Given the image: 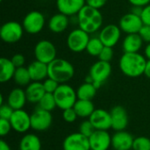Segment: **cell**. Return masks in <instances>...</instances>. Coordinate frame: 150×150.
I'll return each instance as SVG.
<instances>
[{"mask_svg":"<svg viewBox=\"0 0 150 150\" xmlns=\"http://www.w3.org/2000/svg\"><path fill=\"white\" fill-rule=\"evenodd\" d=\"M144 55L148 60H150V43H148L144 48Z\"/></svg>","mask_w":150,"mask_h":150,"instance_id":"46","label":"cell"},{"mask_svg":"<svg viewBox=\"0 0 150 150\" xmlns=\"http://www.w3.org/2000/svg\"><path fill=\"white\" fill-rule=\"evenodd\" d=\"M19 150H41L40 139L34 134H25L18 144Z\"/></svg>","mask_w":150,"mask_h":150,"instance_id":"26","label":"cell"},{"mask_svg":"<svg viewBox=\"0 0 150 150\" xmlns=\"http://www.w3.org/2000/svg\"><path fill=\"white\" fill-rule=\"evenodd\" d=\"M98 89L92 83L84 82L76 90V95L78 99L83 100H92L97 94Z\"/></svg>","mask_w":150,"mask_h":150,"instance_id":"28","label":"cell"},{"mask_svg":"<svg viewBox=\"0 0 150 150\" xmlns=\"http://www.w3.org/2000/svg\"><path fill=\"white\" fill-rule=\"evenodd\" d=\"M38 107H40L43 110L48 111V112L54 111L57 107L54 94L46 92L45 95L42 97V98L38 103Z\"/></svg>","mask_w":150,"mask_h":150,"instance_id":"31","label":"cell"},{"mask_svg":"<svg viewBox=\"0 0 150 150\" xmlns=\"http://www.w3.org/2000/svg\"><path fill=\"white\" fill-rule=\"evenodd\" d=\"M43 87L44 90L47 93H54V91H56V89L58 88V86L60 85V83L58 82H56L55 80H54L51 77H47V79H45L43 82Z\"/></svg>","mask_w":150,"mask_h":150,"instance_id":"34","label":"cell"},{"mask_svg":"<svg viewBox=\"0 0 150 150\" xmlns=\"http://www.w3.org/2000/svg\"><path fill=\"white\" fill-rule=\"evenodd\" d=\"M13 80L15 83L19 87H26L32 82L28 69L24 66L17 68L13 76Z\"/></svg>","mask_w":150,"mask_h":150,"instance_id":"29","label":"cell"},{"mask_svg":"<svg viewBox=\"0 0 150 150\" xmlns=\"http://www.w3.org/2000/svg\"><path fill=\"white\" fill-rule=\"evenodd\" d=\"M33 54L35 60L49 64L57 58V49L52 41L48 40H40L34 46Z\"/></svg>","mask_w":150,"mask_h":150,"instance_id":"8","label":"cell"},{"mask_svg":"<svg viewBox=\"0 0 150 150\" xmlns=\"http://www.w3.org/2000/svg\"><path fill=\"white\" fill-rule=\"evenodd\" d=\"M24 32L22 24L18 21L10 20L2 25L0 28V38L7 44H14L22 39Z\"/></svg>","mask_w":150,"mask_h":150,"instance_id":"5","label":"cell"},{"mask_svg":"<svg viewBox=\"0 0 150 150\" xmlns=\"http://www.w3.org/2000/svg\"><path fill=\"white\" fill-rule=\"evenodd\" d=\"M77 25L89 34L95 33L103 27V15L100 10L85 5L76 15Z\"/></svg>","mask_w":150,"mask_h":150,"instance_id":"2","label":"cell"},{"mask_svg":"<svg viewBox=\"0 0 150 150\" xmlns=\"http://www.w3.org/2000/svg\"><path fill=\"white\" fill-rule=\"evenodd\" d=\"M148 59L141 53H124L119 61L121 72L132 78L144 75Z\"/></svg>","mask_w":150,"mask_h":150,"instance_id":"1","label":"cell"},{"mask_svg":"<svg viewBox=\"0 0 150 150\" xmlns=\"http://www.w3.org/2000/svg\"><path fill=\"white\" fill-rule=\"evenodd\" d=\"M14 111L15 110L12 107H11L7 103L1 105H0V119L10 120Z\"/></svg>","mask_w":150,"mask_h":150,"instance_id":"37","label":"cell"},{"mask_svg":"<svg viewBox=\"0 0 150 150\" xmlns=\"http://www.w3.org/2000/svg\"><path fill=\"white\" fill-rule=\"evenodd\" d=\"M25 91L27 102L31 104H38L46 93L42 82H31Z\"/></svg>","mask_w":150,"mask_h":150,"instance_id":"24","label":"cell"},{"mask_svg":"<svg viewBox=\"0 0 150 150\" xmlns=\"http://www.w3.org/2000/svg\"><path fill=\"white\" fill-rule=\"evenodd\" d=\"M0 1H3V0H0Z\"/></svg>","mask_w":150,"mask_h":150,"instance_id":"48","label":"cell"},{"mask_svg":"<svg viewBox=\"0 0 150 150\" xmlns=\"http://www.w3.org/2000/svg\"><path fill=\"white\" fill-rule=\"evenodd\" d=\"M75 75L72 63L62 58H56L48 64V77L61 83H68Z\"/></svg>","mask_w":150,"mask_h":150,"instance_id":"3","label":"cell"},{"mask_svg":"<svg viewBox=\"0 0 150 150\" xmlns=\"http://www.w3.org/2000/svg\"><path fill=\"white\" fill-rule=\"evenodd\" d=\"M144 75H145L148 78H149L150 79V60H148V62H147Z\"/></svg>","mask_w":150,"mask_h":150,"instance_id":"47","label":"cell"},{"mask_svg":"<svg viewBox=\"0 0 150 150\" xmlns=\"http://www.w3.org/2000/svg\"><path fill=\"white\" fill-rule=\"evenodd\" d=\"M16 69L11 59L2 57L0 59V82L4 83L13 79Z\"/></svg>","mask_w":150,"mask_h":150,"instance_id":"25","label":"cell"},{"mask_svg":"<svg viewBox=\"0 0 150 150\" xmlns=\"http://www.w3.org/2000/svg\"><path fill=\"white\" fill-rule=\"evenodd\" d=\"M11 61L15 65L16 68L23 67L25 63V58L22 54H15L11 56Z\"/></svg>","mask_w":150,"mask_h":150,"instance_id":"39","label":"cell"},{"mask_svg":"<svg viewBox=\"0 0 150 150\" xmlns=\"http://www.w3.org/2000/svg\"><path fill=\"white\" fill-rule=\"evenodd\" d=\"M27 102L25 91L21 87H17L12 89L7 97V104L12 107L14 110L23 109Z\"/></svg>","mask_w":150,"mask_h":150,"instance_id":"22","label":"cell"},{"mask_svg":"<svg viewBox=\"0 0 150 150\" xmlns=\"http://www.w3.org/2000/svg\"><path fill=\"white\" fill-rule=\"evenodd\" d=\"M89 142L91 150H108L112 147V135L105 130H95Z\"/></svg>","mask_w":150,"mask_h":150,"instance_id":"15","label":"cell"},{"mask_svg":"<svg viewBox=\"0 0 150 150\" xmlns=\"http://www.w3.org/2000/svg\"><path fill=\"white\" fill-rule=\"evenodd\" d=\"M11 129L12 127L9 120L0 119V135L2 137H4L5 135L9 134Z\"/></svg>","mask_w":150,"mask_h":150,"instance_id":"38","label":"cell"},{"mask_svg":"<svg viewBox=\"0 0 150 150\" xmlns=\"http://www.w3.org/2000/svg\"><path fill=\"white\" fill-rule=\"evenodd\" d=\"M96 129L94 128L93 125L91 124V122L90 121V120H83L81 124H80V127H79V132L85 135L86 137H90L95 131Z\"/></svg>","mask_w":150,"mask_h":150,"instance_id":"33","label":"cell"},{"mask_svg":"<svg viewBox=\"0 0 150 150\" xmlns=\"http://www.w3.org/2000/svg\"><path fill=\"white\" fill-rule=\"evenodd\" d=\"M62 118L64 121H66L67 123H74L77 120L78 116L75 109L72 107L62 111Z\"/></svg>","mask_w":150,"mask_h":150,"instance_id":"35","label":"cell"},{"mask_svg":"<svg viewBox=\"0 0 150 150\" xmlns=\"http://www.w3.org/2000/svg\"><path fill=\"white\" fill-rule=\"evenodd\" d=\"M9 120L12 130L18 134H25L31 128V114L23 109L15 110Z\"/></svg>","mask_w":150,"mask_h":150,"instance_id":"13","label":"cell"},{"mask_svg":"<svg viewBox=\"0 0 150 150\" xmlns=\"http://www.w3.org/2000/svg\"><path fill=\"white\" fill-rule=\"evenodd\" d=\"M143 25L144 24L141 16L136 15L131 11L123 15L119 21L120 28L126 34L139 33Z\"/></svg>","mask_w":150,"mask_h":150,"instance_id":"12","label":"cell"},{"mask_svg":"<svg viewBox=\"0 0 150 150\" xmlns=\"http://www.w3.org/2000/svg\"><path fill=\"white\" fill-rule=\"evenodd\" d=\"M104 47H105V46H104L103 42L100 40V39L98 38V37H91L88 42V45L86 47L85 51L91 56L98 57V55L100 54V53Z\"/></svg>","mask_w":150,"mask_h":150,"instance_id":"30","label":"cell"},{"mask_svg":"<svg viewBox=\"0 0 150 150\" xmlns=\"http://www.w3.org/2000/svg\"><path fill=\"white\" fill-rule=\"evenodd\" d=\"M69 17L58 12L54 14L47 22L48 29L54 33H62L67 30L70 24Z\"/></svg>","mask_w":150,"mask_h":150,"instance_id":"20","label":"cell"},{"mask_svg":"<svg viewBox=\"0 0 150 150\" xmlns=\"http://www.w3.org/2000/svg\"><path fill=\"white\" fill-rule=\"evenodd\" d=\"M91 34L77 27L70 31L67 36L66 44L68 48L73 53H82L86 50V47L91 39Z\"/></svg>","mask_w":150,"mask_h":150,"instance_id":"6","label":"cell"},{"mask_svg":"<svg viewBox=\"0 0 150 150\" xmlns=\"http://www.w3.org/2000/svg\"><path fill=\"white\" fill-rule=\"evenodd\" d=\"M56 105L61 110L72 108L77 98L76 91L68 83H61L54 93Z\"/></svg>","mask_w":150,"mask_h":150,"instance_id":"4","label":"cell"},{"mask_svg":"<svg viewBox=\"0 0 150 150\" xmlns=\"http://www.w3.org/2000/svg\"><path fill=\"white\" fill-rule=\"evenodd\" d=\"M73 108L77 113V116L82 119H89L95 111V106L91 100L77 99Z\"/></svg>","mask_w":150,"mask_h":150,"instance_id":"27","label":"cell"},{"mask_svg":"<svg viewBox=\"0 0 150 150\" xmlns=\"http://www.w3.org/2000/svg\"><path fill=\"white\" fill-rule=\"evenodd\" d=\"M112 117V128L115 131H123L128 125V115L127 110L121 105H116L110 111Z\"/></svg>","mask_w":150,"mask_h":150,"instance_id":"18","label":"cell"},{"mask_svg":"<svg viewBox=\"0 0 150 150\" xmlns=\"http://www.w3.org/2000/svg\"><path fill=\"white\" fill-rule=\"evenodd\" d=\"M85 1H86L87 5L100 10L106 4L108 0H85Z\"/></svg>","mask_w":150,"mask_h":150,"instance_id":"42","label":"cell"},{"mask_svg":"<svg viewBox=\"0 0 150 150\" xmlns=\"http://www.w3.org/2000/svg\"><path fill=\"white\" fill-rule=\"evenodd\" d=\"M0 150H11L10 146L8 145V143L6 142H4V140L0 141Z\"/></svg>","mask_w":150,"mask_h":150,"instance_id":"45","label":"cell"},{"mask_svg":"<svg viewBox=\"0 0 150 150\" xmlns=\"http://www.w3.org/2000/svg\"><path fill=\"white\" fill-rule=\"evenodd\" d=\"M139 34L144 42H146L147 44L150 43V25H143V26L139 32Z\"/></svg>","mask_w":150,"mask_h":150,"instance_id":"40","label":"cell"},{"mask_svg":"<svg viewBox=\"0 0 150 150\" xmlns=\"http://www.w3.org/2000/svg\"><path fill=\"white\" fill-rule=\"evenodd\" d=\"M134 141V138L130 133L125 130L118 131L112 136V147L114 150H131Z\"/></svg>","mask_w":150,"mask_h":150,"instance_id":"19","label":"cell"},{"mask_svg":"<svg viewBox=\"0 0 150 150\" xmlns=\"http://www.w3.org/2000/svg\"><path fill=\"white\" fill-rule=\"evenodd\" d=\"M121 33L122 31L120 28L119 25L108 24L100 29L98 36L103 42L105 47H114L120 42Z\"/></svg>","mask_w":150,"mask_h":150,"instance_id":"11","label":"cell"},{"mask_svg":"<svg viewBox=\"0 0 150 150\" xmlns=\"http://www.w3.org/2000/svg\"><path fill=\"white\" fill-rule=\"evenodd\" d=\"M89 120L96 130L108 131L110 128H112L111 113L110 112H107L104 109H95V111L90 116Z\"/></svg>","mask_w":150,"mask_h":150,"instance_id":"16","label":"cell"},{"mask_svg":"<svg viewBox=\"0 0 150 150\" xmlns=\"http://www.w3.org/2000/svg\"><path fill=\"white\" fill-rule=\"evenodd\" d=\"M85 5V0H56L58 11L69 18L76 16Z\"/></svg>","mask_w":150,"mask_h":150,"instance_id":"17","label":"cell"},{"mask_svg":"<svg viewBox=\"0 0 150 150\" xmlns=\"http://www.w3.org/2000/svg\"><path fill=\"white\" fill-rule=\"evenodd\" d=\"M133 150H150V140L145 136L134 138Z\"/></svg>","mask_w":150,"mask_h":150,"instance_id":"32","label":"cell"},{"mask_svg":"<svg viewBox=\"0 0 150 150\" xmlns=\"http://www.w3.org/2000/svg\"><path fill=\"white\" fill-rule=\"evenodd\" d=\"M63 150H91L89 138L80 132L69 134L62 142Z\"/></svg>","mask_w":150,"mask_h":150,"instance_id":"14","label":"cell"},{"mask_svg":"<svg viewBox=\"0 0 150 150\" xmlns=\"http://www.w3.org/2000/svg\"><path fill=\"white\" fill-rule=\"evenodd\" d=\"M51 112L37 107L31 114V128L36 132L47 131L52 125Z\"/></svg>","mask_w":150,"mask_h":150,"instance_id":"10","label":"cell"},{"mask_svg":"<svg viewBox=\"0 0 150 150\" xmlns=\"http://www.w3.org/2000/svg\"><path fill=\"white\" fill-rule=\"evenodd\" d=\"M27 69L32 82H43L48 77V64L35 60L28 65Z\"/></svg>","mask_w":150,"mask_h":150,"instance_id":"21","label":"cell"},{"mask_svg":"<svg viewBox=\"0 0 150 150\" xmlns=\"http://www.w3.org/2000/svg\"><path fill=\"white\" fill-rule=\"evenodd\" d=\"M143 40L139 33L127 34L122 41V49L124 53H140L143 47Z\"/></svg>","mask_w":150,"mask_h":150,"instance_id":"23","label":"cell"},{"mask_svg":"<svg viewBox=\"0 0 150 150\" xmlns=\"http://www.w3.org/2000/svg\"><path fill=\"white\" fill-rule=\"evenodd\" d=\"M132 6H140L144 7L150 4V0H128Z\"/></svg>","mask_w":150,"mask_h":150,"instance_id":"43","label":"cell"},{"mask_svg":"<svg viewBox=\"0 0 150 150\" xmlns=\"http://www.w3.org/2000/svg\"><path fill=\"white\" fill-rule=\"evenodd\" d=\"M113 47H105L103 48V50L101 51L100 54L98 55V60L103 61V62H111V61L113 58Z\"/></svg>","mask_w":150,"mask_h":150,"instance_id":"36","label":"cell"},{"mask_svg":"<svg viewBox=\"0 0 150 150\" xmlns=\"http://www.w3.org/2000/svg\"><path fill=\"white\" fill-rule=\"evenodd\" d=\"M112 71V68L110 62L98 60L91 66L88 75L92 78L93 84L98 90L110 77Z\"/></svg>","mask_w":150,"mask_h":150,"instance_id":"7","label":"cell"},{"mask_svg":"<svg viewBox=\"0 0 150 150\" xmlns=\"http://www.w3.org/2000/svg\"><path fill=\"white\" fill-rule=\"evenodd\" d=\"M21 24L25 33L37 34L43 30L46 25V18L41 11H32L25 14Z\"/></svg>","mask_w":150,"mask_h":150,"instance_id":"9","label":"cell"},{"mask_svg":"<svg viewBox=\"0 0 150 150\" xmlns=\"http://www.w3.org/2000/svg\"><path fill=\"white\" fill-rule=\"evenodd\" d=\"M141 18L144 25H150V4L143 7L142 12L141 14Z\"/></svg>","mask_w":150,"mask_h":150,"instance_id":"41","label":"cell"},{"mask_svg":"<svg viewBox=\"0 0 150 150\" xmlns=\"http://www.w3.org/2000/svg\"><path fill=\"white\" fill-rule=\"evenodd\" d=\"M142 9L143 7H140V6H132V9H131V12L136 14V15H139L141 16L142 12Z\"/></svg>","mask_w":150,"mask_h":150,"instance_id":"44","label":"cell"}]
</instances>
